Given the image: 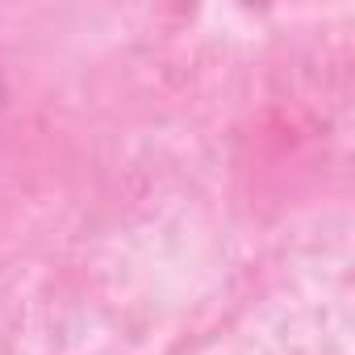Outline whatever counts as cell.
Wrapping results in <instances>:
<instances>
[{
  "instance_id": "obj_1",
  "label": "cell",
  "mask_w": 355,
  "mask_h": 355,
  "mask_svg": "<svg viewBox=\"0 0 355 355\" xmlns=\"http://www.w3.org/2000/svg\"><path fill=\"white\" fill-rule=\"evenodd\" d=\"M214 355H326L322 297L309 293L305 301L263 309L251 322V330H243L239 338H226Z\"/></svg>"
}]
</instances>
